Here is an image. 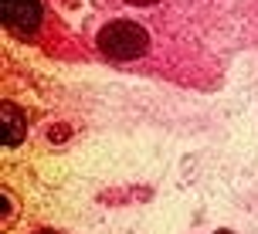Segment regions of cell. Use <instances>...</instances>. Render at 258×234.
I'll use <instances>...</instances> for the list:
<instances>
[{"label":"cell","mask_w":258,"mask_h":234,"mask_svg":"<svg viewBox=\"0 0 258 234\" xmlns=\"http://www.w3.org/2000/svg\"><path fill=\"white\" fill-rule=\"evenodd\" d=\"M95 48L109 61H136L150 51V31L133 21H109L95 34Z\"/></svg>","instance_id":"6da1fadb"},{"label":"cell","mask_w":258,"mask_h":234,"mask_svg":"<svg viewBox=\"0 0 258 234\" xmlns=\"http://www.w3.org/2000/svg\"><path fill=\"white\" fill-rule=\"evenodd\" d=\"M0 17H4V27L14 31L17 38H31L44 24V4L41 0H0Z\"/></svg>","instance_id":"7a4b0ae2"},{"label":"cell","mask_w":258,"mask_h":234,"mask_svg":"<svg viewBox=\"0 0 258 234\" xmlns=\"http://www.w3.org/2000/svg\"><path fill=\"white\" fill-rule=\"evenodd\" d=\"M24 132H27L24 112H21L11 99H4V102H0V146H4V149L21 146L24 143Z\"/></svg>","instance_id":"3957f363"},{"label":"cell","mask_w":258,"mask_h":234,"mask_svg":"<svg viewBox=\"0 0 258 234\" xmlns=\"http://www.w3.org/2000/svg\"><path fill=\"white\" fill-rule=\"evenodd\" d=\"M0 204H4V227L11 221H17V197H11L7 190H0Z\"/></svg>","instance_id":"277c9868"},{"label":"cell","mask_w":258,"mask_h":234,"mask_svg":"<svg viewBox=\"0 0 258 234\" xmlns=\"http://www.w3.org/2000/svg\"><path fill=\"white\" fill-rule=\"evenodd\" d=\"M68 136H72L68 126H51V129H48V139H51V143H64Z\"/></svg>","instance_id":"5b68a950"},{"label":"cell","mask_w":258,"mask_h":234,"mask_svg":"<svg viewBox=\"0 0 258 234\" xmlns=\"http://www.w3.org/2000/svg\"><path fill=\"white\" fill-rule=\"evenodd\" d=\"M126 4H133V7H153V4H160V0H126Z\"/></svg>","instance_id":"8992f818"},{"label":"cell","mask_w":258,"mask_h":234,"mask_svg":"<svg viewBox=\"0 0 258 234\" xmlns=\"http://www.w3.org/2000/svg\"><path fill=\"white\" fill-rule=\"evenodd\" d=\"M38 234H58V231H38Z\"/></svg>","instance_id":"52a82bcc"},{"label":"cell","mask_w":258,"mask_h":234,"mask_svg":"<svg viewBox=\"0 0 258 234\" xmlns=\"http://www.w3.org/2000/svg\"><path fill=\"white\" fill-rule=\"evenodd\" d=\"M214 234H231V231H214Z\"/></svg>","instance_id":"ba28073f"}]
</instances>
